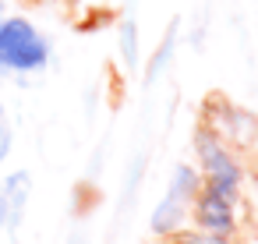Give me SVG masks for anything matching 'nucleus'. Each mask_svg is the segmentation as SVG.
<instances>
[{"label": "nucleus", "mask_w": 258, "mask_h": 244, "mask_svg": "<svg viewBox=\"0 0 258 244\" xmlns=\"http://www.w3.org/2000/svg\"><path fill=\"white\" fill-rule=\"evenodd\" d=\"M198 156V195L191 205V223L212 237H233L244 212V180L247 166L237 149H230L212 128L198 124L195 131Z\"/></svg>", "instance_id": "obj_1"}, {"label": "nucleus", "mask_w": 258, "mask_h": 244, "mask_svg": "<svg viewBox=\"0 0 258 244\" xmlns=\"http://www.w3.org/2000/svg\"><path fill=\"white\" fill-rule=\"evenodd\" d=\"M53 46L22 15H4L0 18V75L11 78H36L50 68Z\"/></svg>", "instance_id": "obj_2"}, {"label": "nucleus", "mask_w": 258, "mask_h": 244, "mask_svg": "<svg viewBox=\"0 0 258 244\" xmlns=\"http://www.w3.org/2000/svg\"><path fill=\"white\" fill-rule=\"evenodd\" d=\"M195 195H198V170L191 163H177V170L166 180V191H163L159 205L152 209V233L170 237V233L184 230V223L191 219Z\"/></svg>", "instance_id": "obj_3"}, {"label": "nucleus", "mask_w": 258, "mask_h": 244, "mask_svg": "<svg viewBox=\"0 0 258 244\" xmlns=\"http://www.w3.org/2000/svg\"><path fill=\"white\" fill-rule=\"evenodd\" d=\"M202 124H205V128H212V131H216L230 149H237L244 159H247V152L258 145V120H254L247 110H240V106L212 103V106L205 110Z\"/></svg>", "instance_id": "obj_4"}, {"label": "nucleus", "mask_w": 258, "mask_h": 244, "mask_svg": "<svg viewBox=\"0 0 258 244\" xmlns=\"http://www.w3.org/2000/svg\"><path fill=\"white\" fill-rule=\"evenodd\" d=\"M32 202V173L29 170H11L0 177V230L15 233L18 223L25 219V209Z\"/></svg>", "instance_id": "obj_5"}, {"label": "nucleus", "mask_w": 258, "mask_h": 244, "mask_svg": "<svg viewBox=\"0 0 258 244\" xmlns=\"http://www.w3.org/2000/svg\"><path fill=\"white\" fill-rule=\"evenodd\" d=\"M163 244H230V237H212L202 230H177V233L163 237Z\"/></svg>", "instance_id": "obj_6"}, {"label": "nucleus", "mask_w": 258, "mask_h": 244, "mask_svg": "<svg viewBox=\"0 0 258 244\" xmlns=\"http://www.w3.org/2000/svg\"><path fill=\"white\" fill-rule=\"evenodd\" d=\"M11 145H15V135H11V120H8V110L0 103V163L11 156Z\"/></svg>", "instance_id": "obj_7"}]
</instances>
